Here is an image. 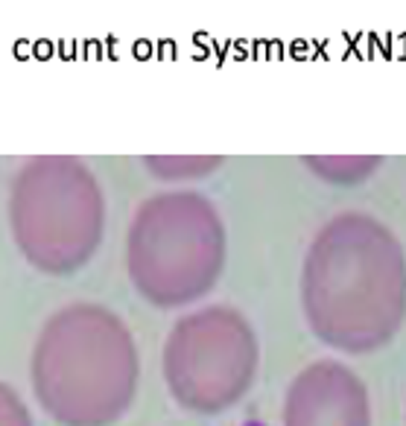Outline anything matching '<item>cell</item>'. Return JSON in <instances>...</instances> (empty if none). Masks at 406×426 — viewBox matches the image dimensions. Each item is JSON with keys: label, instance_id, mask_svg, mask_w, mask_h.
Returning <instances> with one entry per match:
<instances>
[{"label": "cell", "instance_id": "cell-5", "mask_svg": "<svg viewBox=\"0 0 406 426\" xmlns=\"http://www.w3.org/2000/svg\"><path fill=\"white\" fill-rule=\"evenodd\" d=\"M0 426H32L27 403L6 383H0Z\"/></svg>", "mask_w": 406, "mask_h": 426}, {"label": "cell", "instance_id": "cell-2", "mask_svg": "<svg viewBox=\"0 0 406 426\" xmlns=\"http://www.w3.org/2000/svg\"><path fill=\"white\" fill-rule=\"evenodd\" d=\"M9 228L23 260L39 272L70 275L82 269L103 242L100 181L79 158H30L12 181Z\"/></svg>", "mask_w": 406, "mask_h": 426}, {"label": "cell", "instance_id": "cell-4", "mask_svg": "<svg viewBox=\"0 0 406 426\" xmlns=\"http://www.w3.org/2000/svg\"><path fill=\"white\" fill-rule=\"evenodd\" d=\"M254 342L231 310H199L176 324L164 345V380L181 406L219 412L252 380Z\"/></svg>", "mask_w": 406, "mask_h": 426}, {"label": "cell", "instance_id": "cell-3", "mask_svg": "<svg viewBox=\"0 0 406 426\" xmlns=\"http://www.w3.org/2000/svg\"><path fill=\"white\" fill-rule=\"evenodd\" d=\"M129 277L155 307H181L216 284L223 225L196 193H161L143 202L129 228Z\"/></svg>", "mask_w": 406, "mask_h": 426}, {"label": "cell", "instance_id": "cell-1", "mask_svg": "<svg viewBox=\"0 0 406 426\" xmlns=\"http://www.w3.org/2000/svg\"><path fill=\"white\" fill-rule=\"evenodd\" d=\"M30 374L35 400L59 426H112L138 392V348L120 315L77 301L44 321Z\"/></svg>", "mask_w": 406, "mask_h": 426}]
</instances>
